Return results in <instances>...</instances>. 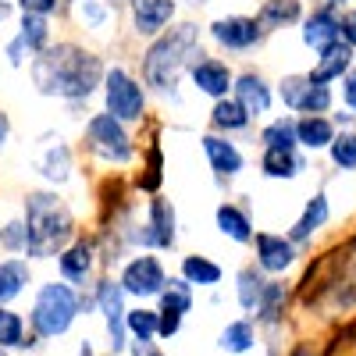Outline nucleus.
Wrapping results in <instances>:
<instances>
[{"mask_svg":"<svg viewBox=\"0 0 356 356\" xmlns=\"http://www.w3.org/2000/svg\"><path fill=\"white\" fill-rule=\"evenodd\" d=\"M235 100L250 111V118L267 114V107H271V89H267V82L260 75H243L239 82H235Z\"/></svg>","mask_w":356,"mask_h":356,"instance_id":"412c9836","label":"nucleus"},{"mask_svg":"<svg viewBox=\"0 0 356 356\" xmlns=\"http://www.w3.org/2000/svg\"><path fill=\"white\" fill-rule=\"evenodd\" d=\"M282 307H285V285H282V282H267L260 303H257V317L271 324V321H278Z\"/></svg>","mask_w":356,"mask_h":356,"instance_id":"7c9ffc66","label":"nucleus"},{"mask_svg":"<svg viewBox=\"0 0 356 356\" xmlns=\"http://www.w3.org/2000/svg\"><path fill=\"white\" fill-rule=\"evenodd\" d=\"M82 356H97V353H93V349H89V342H86V346H82Z\"/></svg>","mask_w":356,"mask_h":356,"instance_id":"49530a36","label":"nucleus"},{"mask_svg":"<svg viewBox=\"0 0 356 356\" xmlns=\"http://www.w3.org/2000/svg\"><path fill=\"white\" fill-rule=\"evenodd\" d=\"M93 267V243H75L72 250L61 253V275L68 282H82Z\"/></svg>","mask_w":356,"mask_h":356,"instance_id":"b1692460","label":"nucleus"},{"mask_svg":"<svg viewBox=\"0 0 356 356\" xmlns=\"http://www.w3.org/2000/svg\"><path fill=\"white\" fill-rule=\"evenodd\" d=\"M0 356H4V346H0Z\"/></svg>","mask_w":356,"mask_h":356,"instance_id":"8fccbe9b","label":"nucleus"},{"mask_svg":"<svg viewBox=\"0 0 356 356\" xmlns=\"http://www.w3.org/2000/svg\"><path fill=\"white\" fill-rule=\"evenodd\" d=\"M300 15H303L300 0H267L257 15V22H260V29H282L289 22H300Z\"/></svg>","mask_w":356,"mask_h":356,"instance_id":"5701e85b","label":"nucleus"},{"mask_svg":"<svg viewBox=\"0 0 356 356\" xmlns=\"http://www.w3.org/2000/svg\"><path fill=\"white\" fill-rule=\"evenodd\" d=\"M40 168H43L47 178H54V182H65V178H68V150H65V146H54Z\"/></svg>","mask_w":356,"mask_h":356,"instance_id":"e433bc0d","label":"nucleus"},{"mask_svg":"<svg viewBox=\"0 0 356 356\" xmlns=\"http://www.w3.org/2000/svg\"><path fill=\"white\" fill-rule=\"evenodd\" d=\"M292 356H314V353H310L307 346H296V349H292Z\"/></svg>","mask_w":356,"mask_h":356,"instance_id":"a18cd8bd","label":"nucleus"},{"mask_svg":"<svg viewBox=\"0 0 356 356\" xmlns=\"http://www.w3.org/2000/svg\"><path fill=\"white\" fill-rule=\"evenodd\" d=\"M328 218H332L328 196H324V193H314V196L307 200V207H303L300 221L292 225L289 239H292V243H307V239H314V232H321L324 225H328Z\"/></svg>","mask_w":356,"mask_h":356,"instance_id":"dca6fc26","label":"nucleus"},{"mask_svg":"<svg viewBox=\"0 0 356 356\" xmlns=\"http://www.w3.org/2000/svg\"><path fill=\"white\" fill-rule=\"evenodd\" d=\"M260 168H264L267 178H296V175L307 168V161L296 154V150H264Z\"/></svg>","mask_w":356,"mask_h":356,"instance_id":"4be33fe9","label":"nucleus"},{"mask_svg":"<svg viewBox=\"0 0 356 356\" xmlns=\"http://www.w3.org/2000/svg\"><path fill=\"white\" fill-rule=\"evenodd\" d=\"M129 332L146 346L154 335H161V314H154V310H129Z\"/></svg>","mask_w":356,"mask_h":356,"instance_id":"2f4dec72","label":"nucleus"},{"mask_svg":"<svg viewBox=\"0 0 356 356\" xmlns=\"http://www.w3.org/2000/svg\"><path fill=\"white\" fill-rule=\"evenodd\" d=\"M339 40H342V15H335V4L324 0V4L314 8L307 15V22H303V43L321 54V50H328Z\"/></svg>","mask_w":356,"mask_h":356,"instance_id":"1a4fd4ad","label":"nucleus"},{"mask_svg":"<svg viewBox=\"0 0 356 356\" xmlns=\"http://www.w3.org/2000/svg\"><path fill=\"white\" fill-rule=\"evenodd\" d=\"M75 310H79V300L68 285H43L40 296H36V307H33V332L40 339H57L72 328L75 321Z\"/></svg>","mask_w":356,"mask_h":356,"instance_id":"20e7f679","label":"nucleus"},{"mask_svg":"<svg viewBox=\"0 0 356 356\" xmlns=\"http://www.w3.org/2000/svg\"><path fill=\"white\" fill-rule=\"evenodd\" d=\"M122 296H125L122 282H118V285L114 282H104L97 289V303H100V310L107 317V335H111V349L114 353L125 349V335H129V310L122 303Z\"/></svg>","mask_w":356,"mask_h":356,"instance_id":"6e6552de","label":"nucleus"},{"mask_svg":"<svg viewBox=\"0 0 356 356\" xmlns=\"http://www.w3.org/2000/svg\"><path fill=\"white\" fill-rule=\"evenodd\" d=\"M332 154V164L342 168V171H356V132H339L328 146Z\"/></svg>","mask_w":356,"mask_h":356,"instance_id":"c756f323","label":"nucleus"},{"mask_svg":"<svg viewBox=\"0 0 356 356\" xmlns=\"http://www.w3.org/2000/svg\"><path fill=\"white\" fill-rule=\"evenodd\" d=\"M218 228L228 235V239H235V243H250V239H253V225H250V218L239 211V207H232V203L218 207Z\"/></svg>","mask_w":356,"mask_h":356,"instance_id":"393cba45","label":"nucleus"},{"mask_svg":"<svg viewBox=\"0 0 356 356\" xmlns=\"http://www.w3.org/2000/svg\"><path fill=\"white\" fill-rule=\"evenodd\" d=\"M161 186V154L150 150V175L143 178V189H157Z\"/></svg>","mask_w":356,"mask_h":356,"instance_id":"ea45409f","label":"nucleus"},{"mask_svg":"<svg viewBox=\"0 0 356 356\" xmlns=\"http://www.w3.org/2000/svg\"><path fill=\"white\" fill-rule=\"evenodd\" d=\"M89 11V25H104V8H97V0H82V15Z\"/></svg>","mask_w":356,"mask_h":356,"instance_id":"37998d69","label":"nucleus"},{"mask_svg":"<svg viewBox=\"0 0 356 356\" xmlns=\"http://www.w3.org/2000/svg\"><path fill=\"white\" fill-rule=\"evenodd\" d=\"M22 317L15 314V310H8V307H0V346L4 349H11V346H25L22 342Z\"/></svg>","mask_w":356,"mask_h":356,"instance_id":"c9c22d12","label":"nucleus"},{"mask_svg":"<svg viewBox=\"0 0 356 356\" xmlns=\"http://www.w3.org/2000/svg\"><path fill=\"white\" fill-rule=\"evenodd\" d=\"M89 143H93V150L104 157V161H118V164H125L132 157V143L122 129V122L107 111V114H97L93 122H89Z\"/></svg>","mask_w":356,"mask_h":356,"instance_id":"423d86ee","label":"nucleus"},{"mask_svg":"<svg viewBox=\"0 0 356 356\" xmlns=\"http://www.w3.org/2000/svg\"><path fill=\"white\" fill-rule=\"evenodd\" d=\"M175 0H132V22L139 36H154L171 22Z\"/></svg>","mask_w":356,"mask_h":356,"instance_id":"2eb2a0df","label":"nucleus"},{"mask_svg":"<svg viewBox=\"0 0 356 356\" xmlns=\"http://www.w3.org/2000/svg\"><path fill=\"white\" fill-rule=\"evenodd\" d=\"M18 4H22V11H29V15H47V11L57 8V0H18Z\"/></svg>","mask_w":356,"mask_h":356,"instance_id":"79ce46f5","label":"nucleus"},{"mask_svg":"<svg viewBox=\"0 0 356 356\" xmlns=\"http://www.w3.org/2000/svg\"><path fill=\"white\" fill-rule=\"evenodd\" d=\"M146 356H161V353H146Z\"/></svg>","mask_w":356,"mask_h":356,"instance_id":"09e8293b","label":"nucleus"},{"mask_svg":"<svg viewBox=\"0 0 356 356\" xmlns=\"http://www.w3.org/2000/svg\"><path fill=\"white\" fill-rule=\"evenodd\" d=\"M328 4H335V8H346V4H349V0H328Z\"/></svg>","mask_w":356,"mask_h":356,"instance_id":"de8ad7c7","label":"nucleus"},{"mask_svg":"<svg viewBox=\"0 0 356 356\" xmlns=\"http://www.w3.org/2000/svg\"><path fill=\"white\" fill-rule=\"evenodd\" d=\"M196 43H200L196 25H178V29H171L168 36H161L150 47V54H146V61H143L146 82L157 86L161 93H175L178 75H182L186 61L196 54Z\"/></svg>","mask_w":356,"mask_h":356,"instance_id":"7ed1b4c3","label":"nucleus"},{"mask_svg":"<svg viewBox=\"0 0 356 356\" xmlns=\"http://www.w3.org/2000/svg\"><path fill=\"white\" fill-rule=\"evenodd\" d=\"M342 40L356 50V11H342Z\"/></svg>","mask_w":356,"mask_h":356,"instance_id":"a19ab883","label":"nucleus"},{"mask_svg":"<svg viewBox=\"0 0 356 356\" xmlns=\"http://www.w3.org/2000/svg\"><path fill=\"white\" fill-rule=\"evenodd\" d=\"M100 61L93 54H86L72 43L50 47L33 61V79L40 86V93L47 97H65V100H79L89 97L100 82Z\"/></svg>","mask_w":356,"mask_h":356,"instance_id":"f257e3e1","label":"nucleus"},{"mask_svg":"<svg viewBox=\"0 0 356 356\" xmlns=\"http://www.w3.org/2000/svg\"><path fill=\"white\" fill-rule=\"evenodd\" d=\"M178 328H182V314H175V310H161V335L171 339Z\"/></svg>","mask_w":356,"mask_h":356,"instance_id":"58836bf2","label":"nucleus"},{"mask_svg":"<svg viewBox=\"0 0 356 356\" xmlns=\"http://www.w3.org/2000/svg\"><path fill=\"white\" fill-rule=\"evenodd\" d=\"M211 122L218 125V129H228V132H235V129H246V122H250V111L239 104V100H218L214 104V111H211Z\"/></svg>","mask_w":356,"mask_h":356,"instance_id":"cd10ccee","label":"nucleus"},{"mask_svg":"<svg viewBox=\"0 0 356 356\" xmlns=\"http://www.w3.org/2000/svg\"><path fill=\"white\" fill-rule=\"evenodd\" d=\"M296 136H300V146H307V150H328L332 139L339 132H335L332 118H324V114H303L300 122H296Z\"/></svg>","mask_w":356,"mask_h":356,"instance_id":"a211bd4d","label":"nucleus"},{"mask_svg":"<svg viewBox=\"0 0 356 356\" xmlns=\"http://www.w3.org/2000/svg\"><path fill=\"white\" fill-rule=\"evenodd\" d=\"M72 239V214L54 193H33L25 200V253L50 257Z\"/></svg>","mask_w":356,"mask_h":356,"instance_id":"f03ea898","label":"nucleus"},{"mask_svg":"<svg viewBox=\"0 0 356 356\" xmlns=\"http://www.w3.org/2000/svg\"><path fill=\"white\" fill-rule=\"evenodd\" d=\"M264 289H267V282L253 271V267H246V271L239 275V303H243L246 310H257V303H260Z\"/></svg>","mask_w":356,"mask_h":356,"instance_id":"f704fd0d","label":"nucleus"},{"mask_svg":"<svg viewBox=\"0 0 356 356\" xmlns=\"http://www.w3.org/2000/svg\"><path fill=\"white\" fill-rule=\"evenodd\" d=\"M211 33H214V40H218L221 47H228V50H250L253 43H260L264 29H260L257 18L232 15V18H218V22L211 25Z\"/></svg>","mask_w":356,"mask_h":356,"instance_id":"9b49d317","label":"nucleus"},{"mask_svg":"<svg viewBox=\"0 0 356 356\" xmlns=\"http://www.w3.org/2000/svg\"><path fill=\"white\" fill-rule=\"evenodd\" d=\"M107 111L118 122H136V118H143V86H136L122 68L107 72Z\"/></svg>","mask_w":356,"mask_h":356,"instance_id":"0eeeda50","label":"nucleus"},{"mask_svg":"<svg viewBox=\"0 0 356 356\" xmlns=\"http://www.w3.org/2000/svg\"><path fill=\"white\" fill-rule=\"evenodd\" d=\"M146 246H171L175 243V211L168 200H150V221H146V232L139 235Z\"/></svg>","mask_w":356,"mask_h":356,"instance_id":"f3484780","label":"nucleus"},{"mask_svg":"<svg viewBox=\"0 0 356 356\" xmlns=\"http://www.w3.org/2000/svg\"><path fill=\"white\" fill-rule=\"evenodd\" d=\"M168 278H164V267L157 257H136L125 271H122V289L132 296H157L164 292Z\"/></svg>","mask_w":356,"mask_h":356,"instance_id":"9d476101","label":"nucleus"},{"mask_svg":"<svg viewBox=\"0 0 356 356\" xmlns=\"http://www.w3.org/2000/svg\"><path fill=\"white\" fill-rule=\"evenodd\" d=\"M349 72H353V47H349L346 40H339V43H332L328 50H321L310 79L321 82V86H332V82L346 79Z\"/></svg>","mask_w":356,"mask_h":356,"instance_id":"ddd939ff","label":"nucleus"},{"mask_svg":"<svg viewBox=\"0 0 356 356\" xmlns=\"http://www.w3.org/2000/svg\"><path fill=\"white\" fill-rule=\"evenodd\" d=\"M193 82H196L200 93L221 100V97L228 93V86H232V72H228V65H221V61H200V65L193 68Z\"/></svg>","mask_w":356,"mask_h":356,"instance_id":"aec40b11","label":"nucleus"},{"mask_svg":"<svg viewBox=\"0 0 356 356\" xmlns=\"http://www.w3.org/2000/svg\"><path fill=\"white\" fill-rule=\"evenodd\" d=\"M182 275L193 285H218L221 282V267L207 257H186L182 260Z\"/></svg>","mask_w":356,"mask_h":356,"instance_id":"c85d7f7f","label":"nucleus"},{"mask_svg":"<svg viewBox=\"0 0 356 356\" xmlns=\"http://www.w3.org/2000/svg\"><path fill=\"white\" fill-rule=\"evenodd\" d=\"M22 285H29V264H22V260L0 264V303L15 300V296L22 292Z\"/></svg>","mask_w":356,"mask_h":356,"instance_id":"bb28decb","label":"nucleus"},{"mask_svg":"<svg viewBox=\"0 0 356 356\" xmlns=\"http://www.w3.org/2000/svg\"><path fill=\"white\" fill-rule=\"evenodd\" d=\"M203 154L211 161V168L218 175H239L243 171V154L235 150L228 139H218V136H203Z\"/></svg>","mask_w":356,"mask_h":356,"instance_id":"6ab92c4d","label":"nucleus"},{"mask_svg":"<svg viewBox=\"0 0 356 356\" xmlns=\"http://www.w3.org/2000/svg\"><path fill=\"white\" fill-rule=\"evenodd\" d=\"M193 307V296H189V282H168L161 292V310H175V314H186Z\"/></svg>","mask_w":356,"mask_h":356,"instance_id":"72a5a7b5","label":"nucleus"},{"mask_svg":"<svg viewBox=\"0 0 356 356\" xmlns=\"http://www.w3.org/2000/svg\"><path fill=\"white\" fill-rule=\"evenodd\" d=\"M250 346H253L250 321H232L228 328L221 332V349H228V353H246Z\"/></svg>","mask_w":356,"mask_h":356,"instance_id":"473e14b6","label":"nucleus"},{"mask_svg":"<svg viewBox=\"0 0 356 356\" xmlns=\"http://www.w3.org/2000/svg\"><path fill=\"white\" fill-rule=\"evenodd\" d=\"M43 43H47V18H43V15H29V11H25L18 36L8 43V57H11V65H22V61H25V54H43Z\"/></svg>","mask_w":356,"mask_h":356,"instance_id":"4468645a","label":"nucleus"},{"mask_svg":"<svg viewBox=\"0 0 356 356\" xmlns=\"http://www.w3.org/2000/svg\"><path fill=\"white\" fill-rule=\"evenodd\" d=\"M342 104H346V111L356 118V68L342 79Z\"/></svg>","mask_w":356,"mask_h":356,"instance_id":"4c0bfd02","label":"nucleus"},{"mask_svg":"<svg viewBox=\"0 0 356 356\" xmlns=\"http://www.w3.org/2000/svg\"><path fill=\"white\" fill-rule=\"evenodd\" d=\"M260 143H264V150H296V146H300L296 122L292 118H278V122H271L260 132Z\"/></svg>","mask_w":356,"mask_h":356,"instance_id":"a878e982","label":"nucleus"},{"mask_svg":"<svg viewBox=\"0 0 356 356\" xmlns=\"http://www.w3.org/2000/svg\"><path fill=\"white\" fill-rule=\"evenodd\" d=\"M282 100H285V107L289 111H296V114H324L332 107V86H321V82H314L310 75H289V79H282Z\"/></svg>","mask_w":356,"mask_h":356,"instance_id":"39448f33","label":"nucleus"},{"mask_svg":"<svg viewBox=\"0 0 356 356\" xmlns=\"http://www.w3.org/2000/svg\"><path fill=\"white\" fill-rule=\"evenodd\" d=\"M4 139H8V114H0V146H4Z\"/></svg>","mask_w":356,"mask_h":356,"instance_id":"c03bdc74","label":"nucleus"},{"mask_svg":"<svg viewBox=\"0 0 356 356\" xmlns=\"http://www.w3.org/2000/svg\"><path fill=\"white\" fill-rule=\"evenodd\" d=\"M257 264L264 271H285V267L296 264V243L285 239V235H271V232H260L257 235Z\"/></svg>","mask_w":356,"mask_h":356,"instance_id":"f8f14e48","label":"nucleus"}]
</instances>
